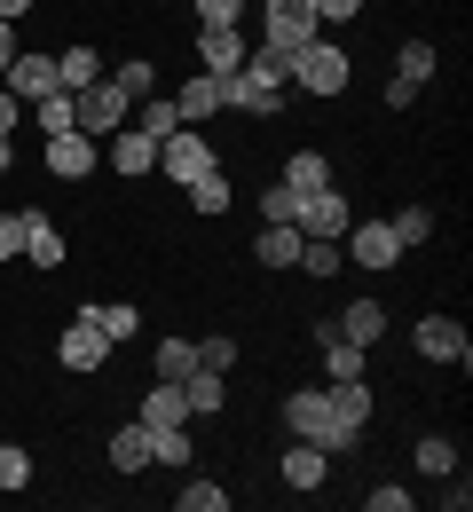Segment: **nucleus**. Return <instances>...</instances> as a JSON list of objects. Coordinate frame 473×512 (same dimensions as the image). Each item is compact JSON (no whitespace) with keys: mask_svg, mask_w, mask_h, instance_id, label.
<instances>
[{"mask_svg":"<svg viewBox=\"0 0 473 512\" xmlns=\"http://www.w3.org/2000/svg\"><path fill=\"white\" fill-rule=\"evenodd\" d=\"M347 79H355V64H347V48H332L324 32H316L308 48H292V87H300V95H324V103H332V95H347Z\"/></svg>","mask_w":473,"mask_h":512,"instance_id":"f257e3e1","label":"nucleus"},{"mask_svg":"<svg viewBox=\"0 0 473 512\" xmlns=\"http://www.w3.org/2000/svg\"><path fill=\"white\" fill-rule=\"evenodd\" d=\"M253 8H261V48H276V56H292V48H308L324 32L308 0H253Z\"/></svg>","mask_w":473,"mask_h":512,"instance_id":"f03ea898","label":"nucleus"},{"mask_svg":"<svg viewBox=\"0 0 473 512\" xmlns=\"http://www.w3.org/2000/svg\"><path fill=\"white\" fill-rule=\"evenodd\" d=\"M127 111H135V103H127L111 79H95V87L71 95V127H79V134H119V127H127Z\"/></svg>","mask_w":473,"mask_h":512,"instance_id":"7ed1b4c3","label":"nucleus"},{"mask_svg":"<svg viewBox=\"0 0 473 512\" xmlns=\"http://www.w3.org/2000/svg\"><path fill=\"white\" fill-rule=\"evenodd\" d=\"M205 166H221V158H213V142H205L198 127H174L166 142H158V174H166V182H182V190H190Z\"/></svg>","mask_w":473,"mask_h":512,"instance_id":"20e7f679","label":"nucleus"},{"mask_svg":"<svg viewBox=\"0 0 473 512\" xmlns=\"http://www.w3.org/2000/svg\"><path fill=\"white\" fill-rule=\"evenodd\" d=\"M245 56H253V40H245L237 24H205V32H198V71H205V79L245 71Z\"/></svg>","mask_w":473,"mask_h":512,"instance_id":"39448f33","label":"nucleus"},{"mask_svg":"<svg viewBox=\"0 0 473 512\" xmlns=\"http://www.w3.org/2000/svg\"><path fill=\"white\" fill-rule=\"evenodd\" d=\"M324 410H332V434H339V449H347L363 426H371V386L363 379H332L324 386Z\"/></svg>","mask_w":473,"mask_h":512,"instance_id":"423d86ee","label":"nucleus"},{"mask_svg":"<svg viewBox=\"0 0 473 512\" xmlns=\"http://www.w3.org/2000/svg\"><path fill=\"white\" fill-rule=\"evenodd\" d=\"M410 347H418L426 363H466V355H473V339H466V323H458V316H418Z\"/></svg>","mask_w":473,"mask_h":512,"instance_id":"0eeeda50","label":"nucleus"},{"mask_svg":"<svg viewBox=\"0 0 473 512\" xmlns=\"http://www.w3.org/2000/svg\"><path fill=\"white\" fill-rule=\"evenodd\" d=\"M292 229H300V237H347V190H332V182L308 190L300 213H292Z\"/></svg>","mask_w":473,"mask_h":512,"instance_id":"6e6552de","label":"nucleus"},{"mask_svg":"<svg viewBox=\"0 0 473 512\" xmlns=\"http://www.w3.org/2000/svg\"><path fill=\"white\" fill-rule=\"evenodd\" d=\"M284 426H292L300 442H324V449H339V434H332V410H324V386H300V394H284Z\"/></svg>","mask_w":473,"mask_h":512,"instance_id":"1a4fd4ad","label":"nucleus"},{"mask_svg":"<svg viewBox=\"0 0 473 512\" xmlns=\"http://www.w3.org/2000/svg\"><path fill=\"white\" fill-rule=\"evenodd\" d=\"M324 473H332V449L324 442H292L276 457V481L292 489V497H308V489H324Z\"/></svg>","mask_w":473,"mask_h":512,"instance_id":"9d476101","label":"nucleus"},{"mask_svg":"<svg viewBox=\"0 0 473 512\" xmlns=\"http://www.w3.org/2000/svg\"><path fill=\"white\" fill-rule=\"evenodd\" d=\"M56 363H64L71 379H87V371H103V363H111V339H103L95 323L79 316V323L64 331V339H56Z\"/></svg>","mask_w":473,"mask_h":512,"instance_id":"9b49d317","label":"nucleus"},{"mask_svg":"<svg viewBox=\"0 0 473 512\" xmlns=\"http://www.w3.org/2000/svg\"><path fill=\"white\" fill-rule=\"evenodd\" d=\"M339 245H347V260H363V268H395V260H403V245H395L387 221H347Z\"/></svg>","mask_w":473,"mask_h":512,"instance_id":"f8f14e48","label":"nucleus"},{"mask_svg":"<svg viewBox=\"0 0 473 512\" xmlns=\"http://www.w3.org/2000/svg\"><path fill=\"white\" fill-rule=\"evenodd\" d=\"M48 174H56V182H87V174H95V134H79V127L48 134Z\"/></svg>","mask_w":473,"mask_h":512,"instance_id":"ddd939ff","label":"nucleus"},{"mask_svg":"<svg viewBox=\"0 0 473 512\" xmlns=\"http://www.w3.org/2000/svg\"><path fill=\"white\" fill-rule=\"evenodd\" d=\"M111 174L150 182V174H158V142H150L142 127H119V134H111Z\"/></svg>","mask_w":473,"mask_h":512,"instance_id":"4468645a","label":"nucleus"},{"mask_svg":"<svg viewBox=\"0 0 473 512\" xmlns=\"http://www.w3.org/2000/svg\"><path fill=\"white\" fill-rule=\"evenodd\" d=\"M142 426H150V434H166V426H190V402H182V386H174V379L142 386Z\"/></svg>","mask_w":473,"mask_h":512,"instance_id":"2eb2a0df","label":"nucleus"},{"mask_svg":"<svg viewBox=\"0 0 473 512\" xmlns=\"http://www.w3.org/2000/svg\"><path fill=\"white\" fill-rule=\"evenodd\" d=\"M316 347H324V371H332V379H363V355H371V347L339 339V323H332V316L316 323Z\"/></svg>","mask_w":473,"mask_h":512,"instance_id":"dca6fc26","label":"nucleus"},{"mask_svg":"<svg viewBox=\"0 0 473 512\" xmlns=\"http://www.w3.org/2000/svg\"><path fill=\"white\" fill-rule=\"evenodd\" d=\"M0 79H8L24 103H40V95H56V56H16V64L0 71Z\"/></svg>","mask_w":473,"mask_h":512,"instance_id":"f3484780","label":"nucleus"},{"mask_svg":"<svg viewBox=\"0 0 473 512\" xmlns=\"http://www.w3.org/2000/svg\"><path fill=\"white\" fill-rule=\"evenodd\" d=\"M24 260L32 268H64V237H56L48 213H24Z\"/></svg>","mask_w":473,"mask_h":512,"instance_id":"a211bd4d","label":"nucleus"},{"mask_svg":"<svg viewBox=\"0 0 473 512\" xmlns=\"http://www.w3.org/2000/svg\"><path fill=\"white\" fill-rule=\"evenodd\" d=\"M332 323H339V339H355V347H379V339H387V308H379V300H355V308L332 316Z\"/></svg>","mask_w":473,"mask_h":512,"instance_id":"6ab92c4d","label":"nucleus"},{"mask_svg":"<svg viewBox=\"0 0 473 512\" xmlns=\"http://www.w3.org/2000/svg\"><path fill=\"white\" fill-rule=\"evenodd\" d=\"M300 245H308V237H300L292 221H261V245H253V253H261V268H292Z\"/></svg>","mask_w":473,"mask_h":512,"instance_id":"aec40b11","label":"nucleus"},{"mask_svg":"<svg viewBox=\"0 0 473 512\" xmlns=\"http://www.w3.org/2000/svg\"><path fill=\"white\" fill-rule=\"evenodd\" d=\"M95 79H103V56H95L87 40H79V48H64V56H56V87H64V95H79V87H95Z\"/></svg>","mask_w":473,"mask_h":512,"instance_id":"412c9836","label":"nucleus"},{"mask_svg":"<svg viewBox=\"0 0 473 512\" xmlns=\"http://www.w3.org/2000/svg\"><path fill=\"white\" fill-rule=\"evenodd\" d=\"M245 79H253L261 95H284V87H292V56H276V48H261V40H253V56H245Z\"/></svg>","mask_w":473,"mask_h":512,"instance_id":"4be33fe9","label":"nucleus"},{"mask_svg":"<svg viewBox=\"0 0 473 512\" xmlns=\"http://www.w3.org/2000/svg\"><path fill=\"white\" fill-rule=\"evenodd\" d=\"M111 473H150V426H119L111 434Z\"/></svg>","mask_w":473,"mask_h":512,"instance_id":"5701e85b","label":"nucleus"},{"mask_svg":"<svg viewBox=\"0 0 473 512\" xmlns=\"http://www.w3.org/2000/svg\"><path fill=\"white\" fill-rule=\"evenodd\" d=\"M174 111H182V127H205V119L221 111V79H205V71H198V79L174 95Z\"/></svg>","mask_w":473,"mask_h":512,"instance_id":"b1692460","label":"nucleus"},{"mask_svg":"<svg viewBox=\"0 0 473 512\" xmlns=\"http://www.w3.org/2000/svg\"><path fill=\"white\" fill-rule=\"evenodd\" d=\"M324 182H332V158H324V150H292V158H284V190H324Z\"/></svg>","mask_w":473,"mask_h":512,"instance_id":"393cba45","label":"nucleus"},{"mask_svg":"<svg viewBox=\"0 0 473 512\" xmlns=\"http://www.w3.org/2000/svg\"><path fill=\"white\" fill-rule=\"evenodd\" d=\"M182 402H190V418H213V410H221V402H229V386H221V371H190V379H182Z\"/></svg>","mask_w":473,"mask_h":512,"instance_id":"a878e982","label":"nucleus"},{"mask_svg":"<svg viewBox=\"0 0 473 512\" xmlns=\"http://www.w3.org/2000/svg\"><path fill=\"white\" fill-rule=\"evenodd\" d=\"M127 127H142L150 142H166V134L182 127V111H174V95H142V111H127Z\"/></svg>","mask_w":473,"mask_h":512,"instance_id":"bb28decb","label":"nucleus"},{"mask_svg":"<svg viewBox=\"0 0 473 512\" xmlns=\"http://www.w3.org/2000/svg\"><path fill=\"white\" fill-rule=\"evenodd\" d=\"M79 316H87L95 331H103V339H111V347H119V339H135L142 308H127V300H103V308H79Z\"/></svg>","mask_w":473,"mask_h":512,"instance_id":"cd10ccee","label":"nucleus"},{"mask_svg":"<svg viewBox=\"0 0 473 512\" xmlns=\"http://www.w3.org/2000/svg\"><path fill=\"white\" fill-rule=\"evenodd\" d=\"M150 371H158V379H190V371H198V347H190V339H158V355H150Z\"/></svg>","mask_w":473,"mask_h":512,"instance_id":"c85d7f7f","label":"nucleus"},{"mask_svg":"<svg viewBox=\"0 0 473 512\" xmlns=\"http://www.w3.org/2000/svg\"><path fill=\"white\" fill-rule=\"evenodd\" d=\"M24 489H32V449L0 442V497H24Z\"/></svg>","mask_w":473,"mask_h":512,"instance_id":"c756f323","label":"nucleus"},{"mask_svg":"<svg viewBox=\"0 0 473 512\" xmlns=\"http://www.w3.org/2000/svg\"><path fill=\"white\" fill-rule=\"evenodd\" d=\"M410 457H418V473H434V481H450V473H458V442H450V434H426Z\"/></svg>","mask_w":473,"mask_h":512,"instance_id":"7c9ffc66","label":"nucleus"},{"mask_svg":"<svg viewBox=\"0 0 473 512\" xmlns=\"http://www.w3.org/2000/svg\"><path fill=\"white\" fill-rule=\"evenodd\" d=\"M434 64H442V56H434V40H403V56H395V79L426 87V79H434Z\"/></svg>","mask_w":473,"mask_h":512,"instance_id":"2f4dec72","label":"nucleus"},{"mask_svg":"<svg viewBox=\"0 0 473 512\" xmlns=\"http://www.w3.org/2000/svg\"><path fill=\"white\" fill-rule=\"evenodd\" d=\"M229 197H237V190H229V182H221V166H205L198 182H190V205H198L205 221H213V213H229Z\"/></svg>","mask_w":473,"mask_h":512,"instance_id":"473e14b6","label":"nucleus"},{"mask_svg":"<svg viewBox=\"0 0 473 512\" xmlns=\"http://www.w3.org/2000/svg\"><path fill=\"white\" fill-rule=\"evenodd\" d=\"M103 79H111V87H119V95H127V103H142V95H150V87H158V71L142 64V56H135V64H111V71H103Z\"/></svg>","mask_w":473,"mask_h":512,"instance_id":"72a5a7b5","label":"nucleus"},{"mask_svg":"<svg viewBox=\"0 0 473 512\" xmlns=\"http://www.w3.org/2000/svg\"><path fill=\"white\" fill-rule=\"evenodd\" d=\"M339 237H308V245H300V260H292V268H308V276H339Z\"/></svg>","mask_w":473,"mask_h":512,"instance_id":"f704fd0d","label":"nucleus"},{"mask_svg":"<svg viewBox=\"0 0 473 512\" xmlns=\"http://www.w3.org/2000/svg\"><path fill=\"white\" fill-rule=\"evenodd\" d=\"M387 229H395V245H426V237H434V213H426V205H403V213H395V221H387Z\"/></svg>","mask_w":473,"mask_h":512,"instance_id":"c9c22d12","label":"nucleus"},{"mask_svg":"<svg viewBox=\"0 0 473 512\" xmlns=\"http://www.w3.org/2000/svg\"><path fill=\"white\" fill-rule=\"evenodd\" d=\"M174 505H182V512H229V489H221V481H190Z\"/></svg>","mask_w":473,"mask_h":512,"instance_id":"e433bc0d","label":"nucleus"},{"mask_svg":"<svg viewBox=\"0 0 473 512\" xmlns=\"http://www.w3.org/2000/svg\"><path fill=\"white\" fill-rule=\"evenodd\" d=\"M71 127V95L56 87V95H40V134H64Z\"/></svg>","mask_w":473,"mask_h":512,"instance_id":"4c0bfd02","label":"nucleus"},{"mask_svg":"<svg viewBox=\"0 0 473 512\" xmlns=\"http://www.w3.org/2000/svg\"><path fill=\"white\" fill-rule=\"evenodd\" d=\"M292 213H300V190H284V182L261 190V221H292Z\"/></svg>","mask_w":473,"mask_h":512,"instance_id":"58836bf2","label":"nucleus"},{"mask_svg":"<svg viewBox=\"0 0 473 512\" xmlns=\"http://www.w3.org/2000/svg\"><path fill=\"white\" fill-rule=\"evenodd\" d=\"M245 8H253V0H198V32L205 24H237Z\"/></svg>","mask_w":473,"mask_h":512,"instance_id":"ea45409f","label":"nucleus"},{"mask_svg":"<svg viewBox=\"0 0 473 512\" xmlns=\"http://www.w3.org/2000/svg\"><path fill=\"white\" fill-rule=\"evenodd\" d=\"M198 363H205V371H229V363H237V339H229V331H221V339H205Z\"/></svg>","mask_w":473,"mask_h":512,"instance_id":"a19ab883","label":"nucleus"},{"mask_svg":"<svg viewBox=\"0 0 473 512\" xmlns=\"http://www.w3.org/2000/svg\"><path fill=\"white\" fill-rule=\"evenodd\" d=\"M16 127H24V95H16V87H8V79H0V134H8V142H16Z\"/></svg>","mask_w":473,"mask_h":512,"instance_id":"79ce46f5","label":"nucleus"},{"mask_svg":"<svg viewBox=\"0 0 473 512\" xmlns=\"http://www.w3.org/2000/svg\"><path fill=\"white\" fill-rule=\"evenodd\" d=\"M0 260H24V213H0Z\"/></svg>","mask_w":473,"mask_h":512,"instance_id":"37998d69","label":"nucleus"},{"mask_svg":"<svg viewBox=\"0 0 473 512\" xmlns=\"http://www.w3.org/2000/svg\"><path fill=\"white\" fill-rule=\"evenodd\" d=\"M316 8V24H355L363 16V0H308Z\"/></svg>","mask_w":473,"mask_h":512,"instance_id":"c03bdc74","label":"nucleus"},{"mask_svg":"<svg viewBox=\"0 0 473 512\" xmlns=\"http://www.w3.org/2000/svg\"><path fill=\"white\" fill-rule=\"evenodd\" d=\"M371 512H410V489L403 481H379V489H371Z\"/></svg>","mask_w":473,"mask_h":512,"instance_id":"a18cd8bd","label":"nucleus"},{"mask_svg":"<svg viewBox=\"0 0 473 512\" xmlns=\"http://www.w3.org/2000/svg\"><path fill=\"white\" fill-rule=\"evenodd\" d=\"M16 64V24H0V71Z\"/></svg>","mask_w":473,"mask_h":512,"instance_id":"49530a36","label":"nucleus"},{"mask_svg":"<svg viewBox=\"0 0 473 512\" xmlns=\"http://www.w3.org/2000/svg\"><path fill=\"white\" fill-rule=\"evenodd\" d=\"M24 8H32V0H0V24H16V16H24Z\"/></svg>","mask_w":473,"mask_h":512,"instance_id":"de8ad7c7","label":"nucleus"},{"mask_svg":"<svg viewBox=\"0 0 473 512\" xmlns=\"http://www.w3.org/2000/svg\"><path fill=\"white\" fill-rule=\"evenodd\" d=\"M8 166H16V142H8V134H0V174H8Z\"/></svg>","mask_w":473,"mask_h":512,"instance_id":"09e8293b","label":"nucleus"}]
</instances>
